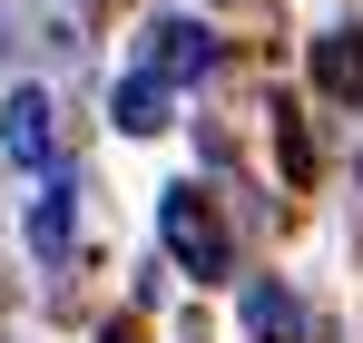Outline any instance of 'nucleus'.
Listing matches in <instances>:
<instances>
[{
  "mask_svg": "<svg viewBox=\"0 0 363 343\" xmlns=\"http://www.w3.org/2000/svg\"><path fill=\"white\" fill-rule=\"evenodd\" d=\"M157 245L177 255L196 285H226V265H236V245H226V226H216L206 186H167V196H157Z\"/></svg>",
  "mask_w": 363,
  "mask_h": 343,
  "instance_id": "1",
  "label": "nucleus"
},
{
  "mask_svg": "<svg viewBox=\"0 0 363 343\" xmlns=\"http://www.w3.org/2000/svg\"><path fill=\"white\" fill-rule=\"evenodd\" d=\"M0 157H10V167H50V157H60V128H50V89H20V99L0 108Z\"/></svg>",
  "mask_w": 363,
  "mask_h": 343,
  "instance_id": "2",
  "label": "nucleus"
},
{
  "mask_svg": "<svg viewBox=\"0 0 363 343\" xmlns=\"http://www.w3.org/2000/svg\"><path fill=\"white\" fill-rule=\"evenodd\" d=\"M147 69H157V79H206V69H216L206 20H147Z\"/></svg>",
  "mask_w": 363,
  "mask_h": 343,
  "instance_id": "3",
  "label": "nucleus"
},
{
  "mask_svg": "<svg viewBox=\"0 0 363 343\" xmlns=\"http://www.w3.org/2000/svg\"><path fill=\"white\" fill-rule=\"evenodd\" d=\"M69 245H79V186L60 176V186L30 206V255H40V265H69Z\"/></svg>",
  "mask_w": 363,
  "mask_h": 343,
  "instance_id": "4",
  "label": "nucleus"
},
{
  "mask_svg": "<svg viewBox=\"0 0 363 343\" xmlns=\"http://www.w3.org/2000/svg\"><path fill=\"white\" fill-rule=\"evenodd\" d=\"M314 79H324L334 99H363V30H324V40H314Z\"/></svg>",
  "mask_w": 363,
  "mask_h": 343,
  "instance_id": "5",
  "label": "nucleus"
},
{
  "mask_svg": "<svg viewBox=\"0 0 363 343\" xmlns=\"http://www.w3.org/2000/svg\"><path fill=\"white\" fill-rule=\"evenodd\" d=\"M245 324H255L265 343H314V324L295 314V294H285V285H245Z\"/></svg>",
  "mask_w": 363,
  "mask_h": 343,
  "instance_id": "6",
  "label": "nucleus"
},
{
  "mask_svg": "<svg viewBox=\"0 0 363 343\" xmlns=\"http://www.w3.org/2000/svg\"><path fill=\"white\" fill-rule=\"evenodd\" d=\"M167 108H177V79H157V69H138V79L118 89V128H138V137L167 128Z\"/></svg>",
  "mask_w": 363,
  "mask_h": 343,
  "instance_id": "7",
  "label": "nucleus"
}]
</instances>
